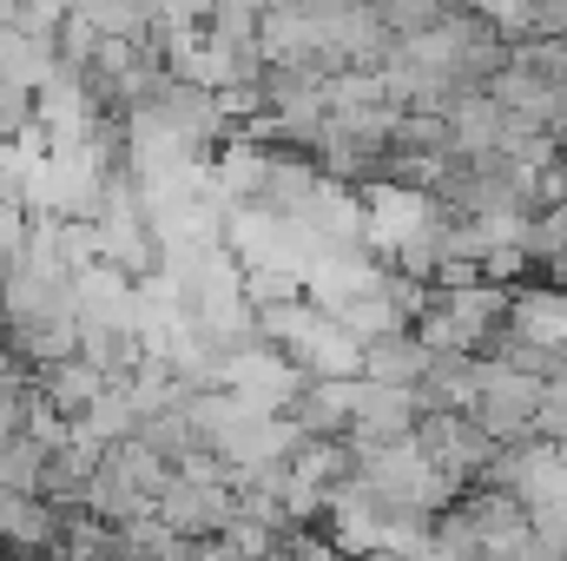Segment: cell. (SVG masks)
<instances>
[{"label": "cell", "mask_w": 567, "mask_h": 561, "mask_svg": "<svg viewBox=\"0 0 567 561\" xmlns=\"http://www.w3.org/2000/svg\"><path fill=\"white\" fill-rule=\"evenodd\" d=\"M502 317H508V337H522L548 357L567 350V290H522V297H508Z\"/></svg>", "instance_id": "3"}, {"label": "cell", "mask_w": 567, "mask_h": 561, "mask_svg": "<svg viewBox=\"0 0 567 561\" xmlns=\"http://www.w3.org/2000/svg\"><path fill=\"white\" fill-rule=\"evenodd\" d=\"M429 357H435V350H429L416 330H396V337L363 344V377H370V384H403V390H423Z\"/></svg>", "instance_id": "4"}, {"label": "cell", "mask_w": 567, "mask_h": 561, "mask_svg": "<svg viewBox=\"0 0 567 561\" xmlns=\"http://www.w3.org/2000/svg\"><path fill=\"white\" fill-rule=\"evenodd\" d=\"M410 442L423 449L429 462L462 489L468 476H488V462H495V442H488V429L468 417V410H423L416 429H410Z\"/></svg>", "instance_id": "1"}, {"label": "cell", "mask_w": 567, "mask_h": 561, "mask_svg": "<svg viewBox=\"0 0 567 561\" xmlns=\"http://www.w3.org/2000/svg\"><path fill=\"white\" fill-rule=\"evenodd\" d=\"M416 417H423V390L370 384V377L350 384V442H403Z\"/></svg>", "instance_id": "2"}]
</instances>
